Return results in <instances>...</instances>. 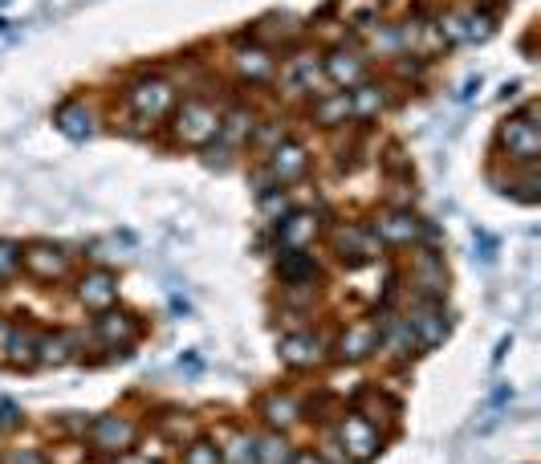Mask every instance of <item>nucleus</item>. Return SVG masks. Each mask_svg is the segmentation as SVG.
I'll list each match as a JSON object with an SVG mask.
<instances>
[{"mask_svg":"<svg viewBox=\"0 0 541 464\" xmlns=\"http://www.w3.org/2000/svg\"><path fill=\"white\" fill-rule=\"evenodd\" d=\"M220 119H224V106L204 98V94H184L175 102L171 119H167V131L175 135L171 147L179 151H208L220 135Z\"/></svg>","mask_w":541,"mask_h":464,"instance_id":"1","label":"nucleus"},{"mask_svg":"<svg viewBox=\"0 0 541 464\" xmlns=\"http://www.w3.org/2000/svg\"><path fill=\"white\" fill-rule=\"evenodd\" d=\"M147 338V322L143 314L127 310V306H110L102 314H94L90 330H86V346H94V359H131V351Z\"/></svg>","mask_w":541,"mask_h":464,"instance_id":"2","label":"nucleus"},{"mask_svg":"<svg viewBox=\"0 0 541 464\" xmlns=\"http://www.w3.org/2000/svg\"><path fill=\"white\" fill-rule=\"evenodd\" d=\"M123 102H127V114L135 119V127L155 131V127H163V123L171 119V110H175V102H179V86H175L171 74L151 70V74H139V78L127 86Z\"/></svg>","mask_w":541,"mask_h":464,"instance_id":"3","label":"nucleus"},{"mask_svg":"<svg viewBox=\"0 0 541 464\" xmlns=\"http://www.w3.org/2000/svg\"><path fill=\"white\" fill-rule=\"evenodd\" d=\"M497 159H509V163H537L541 159L537 102H525L497 127Z\"/></svg>","mask_w":541,"mask_h":464,"instance_id":"4","label":"nucleus"},{"mask_svg":"<svg viewBox=\"0 0 541 464\" xmlns=\"http://www.w3.org/2000/svg\"><path fill=\"white\" fill-rule=\"evenodd\" d=\"M330 432H334V440L342 444V452H346L350 464H371V460L387 448V432H383L375 420H367L358 408H342L338 420L330 424Z\"/></svg>","mask_w":541,"mask_h":464,"instance_id":"5","label":"nucleus"},{"mask_svg":"<svg viewBox=\"0 0 541 464\" xmlns=\"http://www.w3.org/2000/svg\"><path fill=\"white\" fill-rule=\"evenodd\" d=\"M383 355V322L379 318H354L330 338V363L338 367H363Z\"/></svg>","mask_w":541,"mask_h":464,"instance_id":"6","label":"nucleus"},{"mask_svg":"<svg viewBox=\"0 0 541 464\" xmlns=\"http://www.w3.org/2000/svg\"><path fill=\"white\" fill-rule=\"evenodd\" d=\"M277 359L285 363V371L293 375H310L318 367L330 363V334H322L318 326H297L285 330L277 338Z\"/></svg>","mask_w":541,"mask_h":464,"instance_id":"7","label":"nucleus"},{"mask_svg":"<svg viewBox=\"0 0 541 464\" xmlns=\"http://www.w3.org/2000/svg\"><path fill=\"white\" fill-rule=\"evenodd\" d=\"M322 237H326L330 261L346 265V269H367L383 253V241L375 237L371 224H334L330 232H322Z\"/></svg>","mask_w":541,"mask_h":464,"instance_id":"8","label":"nucleus"},{"mask_svg":"<svg viewBox=\"0 0 541 464\" xmlns=\"http://www.w3.org/2000/svg\"><path fill=\"white\" fill-rule=\"evenodd\" d=\"M21 273L45 289H57V285H70L78 265L74 257L62 249V245H53V241H25L21 245Z\"/></svg>","mask_w":541,"mask_h":464,"instance_id":"9","label":"nucleus"},{"mask_svg":"<svg viewBox=\"0 0 541 464\" xmlns=\"http://www.w3.org/2000/svg\"><path fill=\"white\" fill-rule=\"evenodd\" d=\"M139 436H143L139 420H131V416H123V412H102V416H94V420L86 424L82 444H90L94 456H106V460H110V456L135 452Z\"/></svg>","mask_w":541,"mask_h":464,"instance_id":"10","label":"nucleus"},{"mask_svg":"<svg viewBox=\"0 0 541 464\" xmlns=\"http://www.w3.org/2000/svg\"><path fill=\"white\" fill-rule=\"evenodd\" d=\"M70 294H74V306H82L94 318V314L118 306V273L106 269V265H86V269L74 273Z\"/></svg>","mask_w":541,"mask_h":464,"instance_id":"11","label":"nucleus"},{"mask_svg":"<svg viewBox=\"0 0 541 464\" xmlns=\"http://www.w3.org/2000/svg\"><path fill=\"white\" fill-rule=\"evenodd\" d=\"M322 78L334 86V90H354L371 78V57L358 49L354 41L350 45H334L322 53Z\"/></svg>","mask_w":541,"mask_h":464,"instance_id":"12","label":"nucleus"},{"mask_svg":"<svg viewBox=\"0 0 541 464\" xmlns=\"http://www.w3.org/2000/svg\"><path fill=\"white\" fill-rule=\"evenodd\" d=\"M277 70H281V62H277V53L265 41H257V37L236 41V49H232V74H236V82L269 86L277 78Z\"/></svg>","mask_w":541,"mask_h":464,"instance_id":"13","label":"nucleus"},{"mask_svg":"<svg viewBox=\"0 0 541 464\" xmlns=\"http://www.w3.org/2000/svg\"><path fill=\"white\" fill-rule=\"evenodd\" d=\"M53 127L62 131L66 139H74V143L94 139V135L102 131V110H98L94 98H82V94L62 98V102L53 106Z\"/></svg>","mask_w":541,"mask_h":464,"instance_id":"14","label":"nucleus"},{"mask_svg":"<svg viewBox=\"0 0 541 464\" xmlns=\"http://www.w3.org/2000/svg\"><path fill=\"white\" fill-rule=\"evenodd\" d=\"M86 359V334L74 326H45L37 334V367H66Z\"/></svg>","mask_w":541,"mask_h":464,"instance_id":"15","label":"nucleus"},{"mask_svg":"<svg viewBox=\"0 0 541 464\" xmlns=\"http://www.w3.org/2000/svg\"><path fill=\"white\" fill-rule=\"evenodd\" d=\"M265 159H269V176H273V184H277V188L302 184V180L310 176V167H314L310 147H306L302 139H293V135H285V139H281Z\"/></svg>","mask_w":541,"mask_h":464,"instance_id":"16","label":"nucleus"},{"mask_svg":"<svg viewBox=\"0 0 541 464\" xmlns=\"http://www.w3.org/2000/svg\"><path fill=\"white\" fill-rule=\"evenodd\" d=\"M322 232H326L322 212H314V208H289L273 224V241H277V249H310Z\"/></svg>","mask_w":541,"mask_h":464,"instance_id":"17","label":"nucleus"},{"mask_svg":"<svg viewBox=\"0 0 541 464\" xmlns=\"http://www.w3.org/2000/svg\"><path fill=\"white\" fill-rule=\"evenodd\" d=\"M407 281H411V289H415V298H440V302H444V289H448L444 253H440V249L415 245V257H411V265H407Z\"/></svg>","mask_w":541,"mask_h":464,"instance_id":"18","label":"nucleus"},{"mask_svg":"<svg viewBox=\"0 0 541 464\" xmlns=\"http://www.w3.org/2000/svg\"><path fill=\"white\" fill-rule=\"evenodd\" d=\"M371 228H375V237L383 241V249H415L419 245V216L411 212V208H383L375 220H371Z\"/></svg>","mask_w":541,"mask_h":464,"instance_id":"19","label":"nucleus"},{"mask_svg":"<svg viewBox=\"0 0 541 464\" xmlns=\"http://www.w3.org/2000/svg\"><path fill=\"white\" fill-rule=\"evenodd\" d=\"M257 420L273 432H289L302 424V395L281 387V391H265L261 403H257Z\"/></svg>","mask_w":541,"mask_h":464,"instance_id":"20","label":"nucleus"},{"mask_svg":"<svg viewBox=\"0 0 541 464\" xmlns=\"http://www.w3.org/2000/svg\"><path fill=\"white\" fill-rule=\"evenodd\" d=\"M277 281L281 285H322V261L310 249H281L277 253Z\"/></svg>","mask_w":541,"mask_h":464,"instance_id":"21","label":"nucleus"},{"mask_svg":"<svg viewBox=\"0 0 541 464\" xmlns=\"http://www.w3.org/2000/svg\"><path fill=\"white\" fill-rule=\"evenodd\" d=\"M310 123L322 135H338L350 123V90H334V94L310 98Z\"/></svg>","mask_w":541,"mask_h":464,"instance_id":"22","label":"nucleus"},{"mask_svg":"<svg viewBox=\"0 0 541 464\" xmlns=\"http://www.w3.org/2000/svg\"><path fill=\"white\" fill-rule=\"evenodd\" d=\"M387 106H391V82L367 78L363 86H354V90H350V119H358V123L379 119Z\"/></svg>","mask_w":541,"mask_h":464,"instance_id":"23","label":"nucleus"},{"mask_svg":"<svg viewBox=\"0 0 541 464\" xmlns=\"http://www.w3.org/2000/svg\"><path fill=\"white\" fill-rule=\"evenodd\" d=\"M354 408L363 412L367 420H375V424L387 432V428H395V424H399V416H403V399H399V395H391V391L367 387V391H363V399H354Z\"/></svg>","mask_w":541,"mask_h":464,"instance_id":"24","label":"nucleus"},{"mask_svg":"<svg viewBox=\"0 0 541 464\" xmlns=\"http://www.w3.org/2000/svg\"><path fill=\"white\" fill-rule=\"evenodd\" d=\"M37 326H29V322H13V334H9V342H5V351H0V359H9L13 367H37Z\"/></svg>","mask_w":541,"mask_h":464,"instance_id":"25","label":"nucleus"},{"mask_svg":"<svg viewBox=\"0 0 541 464\" xmlns=\"http://www.w3.org/2000/svg\"><path fill=\"white\" fill-rule=\"evenodd\" d=\"M216 444H220L224 464H257V432H249V428L228 424V432Z\"/></svg>","mask_w":541,"mask_h":464,"instance_id":"26","label":"nucleus"},{"mask_svg":"<svg viewBox=\"0 0 541 464\" xmlns=\"http://www.w3.org/2000/svg\"><path fill=\"white\" fill-rule=\"evenodd\" d=\"M293 444H289V432H257V464H289L293 460Z\"/></svg>","mask_w":541,"mask_h":464,"instance_id":"27","label":"nucleus"},{"mask_svg":"<svg viewBox=\"0 0 541 464\" xmlns=\"http://www.w3.org/2000/svg\"><path fill=\"white\" fill-rule=\"evenodd\" d=\"M179 464H224L220 460V444H216V436H192L188 444H184V456H179Z\"/></svg>","mask_w":541,"mask_h":464,"instance_id":"28","label":"nucleus"},{"mask_svg":"<svg viewBox=\"0 0 541 464\" xmlns=\"http://www.w3.org/2000/svg\"><path fill=\"white\" fill-rule=\"evenodd\" d=\"M289 208H293V204H289V192H285V188L261 192V200H257V212H261V220H265V224H277Z\"/></svg>","mask_w":541,"mask_h":464,"instance_id":"29","label":"nucleus"},{"mask_svg":"<svg viewBox=\"0 0 541 464\" xmlns=\"http://www.w3.org/2000/svg\"><path fill=\"white\" fill-rule=\"evenodd\" d=\"M21 277V241L0 237V285H9Z\"/></svg>","mask_w":541,"mask_h":464,"instance_id":"30","label":"nucleus"},{"mask_svg":"<svg viewBox=\"0 0 541 464\" xmlns=\"http://www.w3.org/2000/svg\"><path fill=\"white\" fill-rule=\"evenodd\" d=\"M21 424H25L21 403H17L13 395H0V440L13 436V432H21Z\"/></svg>","mask_w":541,"mask_h":464,"instance_id":"31","label":"nucleus"},{"mask_svg":"<svg viewBox=\"0 0 541 464\" xmlns=\"http://www.w3.org/2000/svg\"><path fill=\"white\" fill-rule=\"evenodd\" d=\"M285 135H289V131H285L281 123H265V127H253L249 143H253L257 151H265V155H269V151H273V147H277V143H281Z\"/></svg>","mask_w":541,"mask_h":464,"instance_id":"32","label":"nucleus"},{"mask_svg":"<svg viewBox=\"0 0 541 464\" xmlns=\"http://www.w3.org/2000/svg\"><path fill=\"white\" fill-rule=\"evenodd\" d=\"M0 464H53V460L45 452H37V448H13V452L0 456Z\"/></svg>","mask_w":541,"mask_h":464,"instance_id":"33","label":"nucleus"},{"mask_svg":"<svg viewBox=\"0 0 541 464\" xmlns=\"http://www.w3.org/2000/svg\"><path fill=\"white\" fill-rule=\"evenodd\" d=\"M175 371L184 375V379H200V375H204V359H200L196 351H188V355H179V359H175Z\"/></svg>","mask_w":541,"mask_h":464,"instance_id":"34","label":"nucleus"},{"mask_svg":"<svg viewBox=\"0 0 541 464\" xmlns=\"http://www.w3.org/2000/svg\"><path fill=\"white\" fill-rule=\"evenodd\" d=\"M318 452H322V460H326V464H350V460H346V452H342V444L334 440V432H330V436H322Z\"/></svg>","mask_w":541,"mask_h":464,"instance_id":"35","label":"nucleus"},{"mask_svg":"<svg viewBox=\"0 0 541 464\" xmlns=\"http://www.w3.org/2000/svg\"><path fill=\"white\" fill-rule=\"evenodd\" d=\"M472 253H476L480 261H493V253H497V241L489 237V232H476V241H472Z\"/></svg>","mask_w":541,"mask_h":464,"instance_id":"36","label":"nucleus"},{"mask_svg":"<svg viewBox=\"0 0 541 464\" xmlns=\"http://www.w3.org/2000/svg\"><path fill=\"white\" fill-rule=\"evenodd\" d=\"M106 464H163L155 456H139V452H123V456H110Z\"/></svg>","mask_w":541,"mask_h":464,"instance_id":"37","label":"nucleus"},{"mask_svg":"<svg viewBox=\"0 0 541 464\" xmlns=\"http://www.w3.org/2000/svg\"><path fill=\"white\" fill-rule=\"evenodd\" d=\"M289 464H326L322 460V452L318 448H302V452H293V460Z\"/></svg>","mask_w":541,"mask_h":464,"instance_id":"38","label":"nucleus"},{"mask_svg":"<svg viewBox=\"0 0 541 464\" xmlns=\"http://www.w3.org/2000/svg\"><path fill=\"white\" fill-rule=\"evenodd\" d=\"M13 322H17V318L0 314V351H5V342H9V334H13Z\"/></svg>","mask_w":541,"mask_h":464,"instance_id":"39","label":"nucleus"},{"mask_svg":"<svg viewBox=\"0 0 541 464\" xmlns=\"http://www.w3.org/2000/svg\"><path fill=\"white\" fill-rule=\"evenodd\" d=\"M476 90H480V74H476V78H468V82H464V90H460V102H468V98H472V94H476Z\"/></svg>","mask_w":541,"mask_h":464,"instance_id":"40","label":"nucleus"},{"mask_svg":"<svg viewBox=\"0 0 541 464\" xmlns=\"http://www.w3.org/2000/svg\"><path fill=\"white\" fill-rule=\"evenodd\" d=\"M509 346H513V338H501V342H497V351H493V367H501V359H505Z\"/></svg>","mask_w":541,"mask_h":464,"instance_id":"41","label":"nucleus"},{"mask_svg":"<svg viewBox=\"0 0 541 464\" xmlns=\"http://www.w3.org/2000/svg\"><path fill=\"white\" fill-rule=\"evenodd\" d=\"M375 5H391V0H375Z\"/></svg>","mask_w":541,"mask_h":464,"instance_id":"42","label":"nucleus"},{"mask_svg":"<svg viewBox=\"0 0 541 464\" xmlns=\"http://www.w3.org/2000/svg\"><path fill=\"white\" fill-rule=\"evenodd\" d=\"M480 5H493V0H480Z\"/></svg>","mask_w":541,"mask_h":464,"instance_id":"43","label":"nucleus"}]
</instances>
